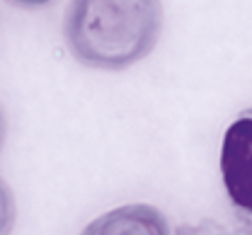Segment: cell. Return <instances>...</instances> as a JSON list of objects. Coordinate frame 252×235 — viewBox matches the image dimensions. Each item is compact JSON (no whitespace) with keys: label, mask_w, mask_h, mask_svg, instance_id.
I'll return each mask as SVG.
<instances>
[{"label":"cell","mask_w":252,"mask_h":235,"mask_svg":"<svg viewBox=\"0 0 252 235\" xmlns=\"http://www.w3.org/2000/svg\"><path fill=\"white\" fill-rule=\"evenodd\" d=\"M5 141H7V119H5V109L0 104V150L5 148Z\"/></svg>","instance_id":"7"},{"label":"cell","mask_w":252,"mask_h":235,"mask_svg":"<svg viewBox=\"0 0 252 235\" xmlns=\"http://www.w3.org/2000/svg\"><path fill=\"white\" fill-rule=\"evenodd\" d=\"M80 235H172L167 216L153 204H124L93 218Z\"/></svg>","instance_id":"3"},{"label":"cell","mask_w":252,"mask_h":235,"mask_svg":"<svg viewBox=\"0 0 252 235\" xmlns=\"http://www.w3.org/2000/svg\"><path fill=\"white\" fill-rule=\"evenodd\" d=\"M162 22V0H70L63 39L80 66L119 73L153 54Z\"/></svg>","instance_id":"1"},{"label":"cell","mask_w":252,"mask_h":235,"mask_svg":"<svg viewBox=\"0 0 252 235\" xmlns=\"http://www.w3.org/2000/svg\"><path fill=\"white\" fill-rule=\"evenodd\" d=\"M7 2L15 5V7H22V10H39V7L51 5L54 0H7Z\"/></svg>","instance_id":"6"},{"label":"cell","mask_w":252,"mask_h":235,"mask_svg":"<svg viewBox=\"0 0 252 235\" xmlns=\"http://www.w3.org/2000/svg\"><path fill=\"white\" fill-rule=\"evenodd\" d=\"M17 223V202L10 184L0 177V235H12Z\"/></svg>","instance_id":"4"},{"label":"cell","mask_w":252,"mask_h":235,"mask_svg":"<svg viewBox=\"0 0 252 235\" xmlns=\"http://www.w3.org/2000/svg\"><path fill=\"white\" fill-rule=\"evenodd\" d=\"M220 177L233 208L252 231V109L243 112L223 134Z\"/></svg>","instance_id":"2"},{"label":"cell","mask_w":252,"mask_h":235,"mask_svg":"<svg viewBox=\"0 0 252 235\" xmlns=\"http://www.w3.org/2000/svg\"><path fill=\"white\" fill-rule=\"evenodd\" d=\"M175 235H245L238 228H230V226H223L214 218H204L199 223H185L180 226Z\"/></svg>","instance_id":"5"}]
</instances>
